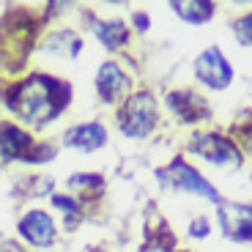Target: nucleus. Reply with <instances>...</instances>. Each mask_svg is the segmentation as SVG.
<instances>
[{"mask_svg":"<svg viewBox=\"0 0 252 252\" xmlns=\"http://www.w3.org/2000/svg\"><path fill=\"white\" fill-rule=\"evenodd\" d=\"M74 104V85L61 74L44 69H31L25 74L6 80L0 77V107L19 126L33 134L50 129Z\"/></svg>","mask_w":252,"mask_h":252,"instance_id":"1","label":"nucleus"},{"mask_svg":"<svg viewBox=\"0 0 252 252\" xmlns=\"http://www.w3.org/2000/svg\"><path fill=\"white\" fill-rule=\"evenodd\" d=\"M50 11H33L28 6H11L0 17V71L6 80L25 74L33 50L44 36Z\"/></svg>","mask_w":252,"mask_h":252,"instance_id":"2","label":"nucleus"},{"mask_svg":"<svg viewBox=\"0 0 252 252\" xmlns=\"http://www.w3.org/2000/svg\"><path fill=\"white\" fill-rule=\"evenodd\" d=\"M61 154V143L50 137H36L31 129L19 126L11 118H0V162L38 170L52 164Z\"/></svg>","mask_w":252,"mask_h":252,"instance_id":"3","label":"nucleus"},{"mask_svg":"<svg viewBox=\"0 0 252 252\" xmlns=\"http://www.w3.org/2000/svg\"><path fill=\"white\" fill-rule=\"evenodd\" d=\"M162 110L151 88H134L115 107V129L126 140H148L159 129Z\"/></svg>","mask_w":252,"mask_h":252,"instance_id":"4","label":"nucleus"},{"mask_svg":"<svg viewBox=\"0 0 252 252\" xmlns=\"http://www.w3.org/2000/svg\"><path fill=\"white\" fill-rule=\"evenodd\" d=\"M154 178H157L164 189H173V192H178V195L200 197V200H208V203H214V206L222 203L220 189L208 181L187 157H176L167 164L157 167V170H154Z\"/></svg>","mask_w":252,"mask_h":252,"instance_id":"5","label":"nucleus"},{"mask_svg":"<svg viewBox=\"0 0 252 252\" xmlns=\"http://www.w3.org/2000/svg\"><path fill=\"white\" fill-rule=\"evenodd\" d=\"M187 154L197 157L211 167H220V170H236L244 162V151L236 145V140L225 132H217V129L195 132L187 140Z\"/></svg>","mask_w":252,"mask_h":252,"instance_id":"6","label":"nucleus"},{"mask_svg":"<svg viewBox=\"0 0 252 252\" xmlns=\"http://www.w3.org/2000/svg\"><path fill=\"white\" fill-rule=\"evenodd\" d=\"M14 230H17V239L22 241V244L31 247V250H38V252L52 250V247H58V241H61V222H58V217L44 206L25 208V211L17 217Z\"/></svg>","mask_w":252,"mask_h":252,"instance_id":"7","label":"nucleus"},{"mask_svg":"<svg viewBox=\"0 0 252 252\" xmlns=\"http://www.w3.org/2000/svg\"><path fill=\"white\" fill-rule=\"evenodd\" d=\"M94 91L99 104L104 107H118L121 101L134 91V74L126 69L118 58H104V61L96 66L94 74Z\"/></svg>","mask_w":252,"mask_h":252,"instance_id":"8","label":"nucleus"},{"mask_svg":"<svg viewBox=\"0 0 252 252\" xmlns=\"http://www.w3.org/2000/svg\"><path fill=\"white\" fill-rule=\"evenodd\" d=\"M192 71H195V80L200 82L206 91H227L230 88V82H233L236 71H233V63L227 61V55L222 52V47L211 44L195 58L192 63Z\"/></svg>","mask_w":252,"mask_h":252,"instance_id":"9","label":"nucleus"},{"mask_svg":"<svg viewBox=\"0 0 252 252\" xmlns=\"http://www.w3.org/2000/svg\"><path fill=\"white\" fill-rule=\"evenodd\" d=\"M61 151H77V154H96L110 145V126L101 118H88L77 121V124L66 126L58 137Z\"/></svg>","mask_w":252,"mask_h":252,"instance_id":"10","label":"nucleus"},{"mask_svg":"<svg viewBox=\"0 0 252 252\" xmlns=\"http://www.w3.org/2000/svg\"><path fill=\"white\" fill-rule=\"evenodd\" d=\"M82 19H85V28L91 31V36L99 41V47L110 55H121L132 47V28L129 22L118 17H99L96 11H82Z\"/></svg>","mask_w":252,"mask_h":252,"instance_id":"11","label":"nucleus"},{"mask_svg":"<svg viewBox=\"0 0 252 252\" xmlns=\"http://www.w3.org/2000/svg\"><path fill=\"white\" fill-rule=\"evenodd\" d=\"M164 110L176 124L181 126H197L211 121V104L203 94L195 88H176L164 94Z\"/></svg>","mask_w":252,"mask_h":252,"instance_id":"12","label":"nucleus"},{"mask_svg":"<svg viewBox=\"0 0 252 252\" xmlns=\"http://www.w3.org/2000/svg\"><path fill=\"white\" fill-rule=\"evenodd\" d=\"M220 233L233 244H252V203L222 200L217 203Z\"/></svg>","mask_w":252,"mask_h":252,"instance_id":"13","label":"nucleus"},{"mask_svg":"<svg viewBox=\"0 0 252 252\" xmlns=\"http://www.w3.org/2000/svg\"><path fill=\"white\" fill-rule=\"evenodd\" d=\"M85 50V36L77 28H63L55 25L44 31L41 41H38V52L52 61H77Z\"/></svg>","mask_w":252,"mask_h":252,"instance_id":"14","label":"nucleus"},{"mask_svg":"<svg viewBox=\"0 0 252 252\" xmlns=\"http://www.w3.org/2000/svg\"><path fill=\"white\" fill-rule=\"evenodd\" d=\"M63 192H69L80 206L88 208V214H91V208L101 206L104 197H107V178L96 170H77L66 178V189Z\"/></svg>","mask_w":252,"mask_h":252,"instance_id":"15","label":"nucleus"},{"mask_svg":"<svg viewBox=\"0 0 252 252\" xmlns=\"http://www.w3.org/2000/svg\"><path fill=\"white\" fill-rule=\"evenodd\" d=\"M47 203H50V211L58 217V222H61V230H66V233L80 230V225L91 217L88 208L80 206V203H77L69 192H55V195H52Z\"/></svg>","mask_w":252,"mask_h":252,"instance_id":"16","label":"nucleus"},{"mask_svg":"<svg viewBox=\"0 0 252 252\" xmlns=\"http://www.w3.org/2000/svg\"><path fill=\"white\" fill-rule=\"evenodd\" d=\"M14 197L19 200H50L55 195V178L47 176V173H22L19 178H14V187H11Z\"/></svg>","mask_w":252,"mask_h":252,"instance_id":"17","label":"nucleus"},{"mask_svg":"<svg viewBox=\"0 0 252 252\" xmlns=\"http://www.w3.org/2000/svg\"><path fill=\"white\" fill-rule=\"evenodd\" d=\"M170 11L189 25H206L217 14V3L211 0H170Z\"/></svg>","mask_w":252,"mask_h":252,"instance_id":"18","label":"nucleus"},{"mask_svg":"<svg viewBox=\"0 0 252 252\" xmlns=\"http://www.w3.org/2000/svg\"><path fill=\"white\" fill-rule=\"evenodd\" d=\"M230 33H233L236 44L244 47V50H252V11H244L230 22Z\"/></svg>","mask_w":252,"mask_h":252,"instance_id":"19","label":"nucleus"},{"mask_svg":"<svg viewBox=\"0 0 252 252\" xmlns=\"http://www.w3.org/2000/svg\"><path fill=\"white\" fill-rule=\"evenodd\" d=\"M233 140L236 145H244V148H252V118H241L239 124L233 126Z\"/></svg>","mask_w":252,"mask_h":252,"instance_id":"20","label":"nucleus"},{"mask_svg":"<svg viewBox=\"0 0 252 252\" xmlns=\"http://www.w3.org/2000/svg\"><path fill=\"white\" fill-rule=\"evenodd\" d=\"M189 239H197V241H203V239H208L211 236V220L208 217H195V220L189 222Z\"/></svg>","mask_w":252,"mask_h":252,"instance_id":"21","label":"nucleus"},{"mask_svg":"<svg viewBox=\"0 0 252 252\" xmlns=\"http://www.w3.org/2000/svg\"><path fill=\"white\" fill-rule=\"evenodd\" d=\"M129 28H132L134 33H148V31H151V17H148V11L134 8L132 19H129Z\"/></svg>","mask_w":252,"mask_h":252,"instance_id":"22","label":"nucleus"},{"mask_svg":"<svg viewBox=\"0 0 252 252\" xmlns=\"http://www.w3.org/2000/svg\"><path fill=\"white\" fill-rule=\"evenodd\" d=\"M140 252H181V250H176V247H154V244H148V247H143Z\"/></svg>","mask_w":252,"mask_h":252,"instance_id":"23","label":"nucleus"},{"mask_svg":"<svg viewBox=\"0 0 252 252\" xmlns=\"http://www.w3.org/2000/svg\"><path fill=\"white\" fill-rule=\"evenodd\" d=\"M0 173H3V162H0Z\"/></svg>","mask_w":252,"mask_h":252,"instance_id":"24","label":"nucleus"}]
</instances>
